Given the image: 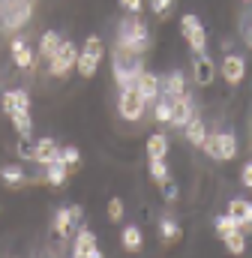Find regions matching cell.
<instances>
[{
  "label": "cell",
  "mask_w": 252,
  "mask_h": 258,
  "mask_svg": "<svg viewBox=\"0 0 252 258\" xmlns=\"http://www.w3.org/2000/svg\"><path fill=\"white\" fill-rule=\"evenodd\" d=\"M117 48H120V51H129V54H144V51L150 48V30H147V24H144L138 15L120 21Z\"/></svg>",
  "instance_id": "cell-1"
},
{
  "label": "cell",
  "mask_w": 252,
  "mask_h": 258,
  "mask_svg": "<svg viewBox=\"0 0 252 258\" xmlns=\"http://www.w3.org/2000/svg\"><path fill=\"white\" fill-rule=\"evenodd\" d=\"M201 150L216 162H231L237 156V138L231 132H207L201 141Z\"/></svg>",
  "instance_id": "cell-2"
},
{
  "label": "cell",
  "mask_w": 252,
  "mask_h": 258,
  "mask_svg": "<svg viewBox=\"0 0 252 258\" xmlns=\"http://www.w3.org/2000/svg\"><path fill=\"white\" fill-rule=\"evenodd\" d=\"M102 54H105V48H102V39H99L96 33H90V36L84 39V48L78 51L75 72H78L81 78H93V75H96V69H99V63H102Z\"/></svg>",
  "instance_id": "cell-3"
},
{
  "label": "cell",
  "mask_w": 252,
  "mask_h": 258,
  "mask_svg": "<svg viewBox=\"0 0 252 258\" xmlns=\"http://www.w3.org/2000/svg\"><path fill=\"white\" fill-rule=\"evenodd\" d=\"M78 45L75 42H69V39H63V45H60V51L48 60V72L54 75V78H69L72 72H75V63H78Z\"/></svg>",
  "instance_id": "cell-4"
},
{
  "label": "cell",
  "mask_w": 252,
  "mask_h": 258,
  "mask_svg": "<svg viewBox=\"0 0 252 258\" xmlns=\"http://www.w3.org/2000/svg\"><path fill=\"white\" fill-rule=\"evenodd\" d=\"M180 33H183V39L189 42V48L195 54H201L207 48V30H204V24H201L198 15H192V12L180 15Z\"/></svg>",
  "instance_id": "cell-5"
},
{
  "label": "cell",
  "mask_w": 252,
  "mask_h": 258,
  "mask_svg": "<svg viewBox=\"0 0 252 258\" xmlns=\"http://www.w3.org/2000/svg\"><path fill=\"white\" fill-rule=\"evenodd\" d=\"M144 108H147V99H144L135 87L120 90V96H117V111H120L123 120H141Z\"/></svg>",
  "instance_id": "cell-6"
},
{
  "label": "cell",
  "mask_w": 252,
  "mask_h": 258,
  "mask_svg": "<svg viewBox=\"0 0 252 258\" xmlns=\"http://www.w3.org/2000/svg\"><path fill=\"white\" fill-rule=\"evenodd\" d=\"M219 75L225 78V84L237 87V84L246 78V57H243V54H234V51H225L222 66H219Z\"/></svg>",
  "instance_id": "cell-7"
},
{
  "label": "cell",
  "mask_w": 252,
  "mask_h": 258,
  "mask_svg": "<svg viewBox=\"0 0 252 258\" xmlns=\"http://www.w3.org/2000/svg\"><path fill=\"white\" fill-rule=\"evenodd\" d=\"M72 258H102V249L96 246V234L90 228H78L75 231V243H72Z\"/></svg>",
  "instance_id": "cell-8"
},
{
  "label": "cell",
  "mask_w": 252,
  "mask_h": 258,
  "mask_svg": "<svg viewBox=\"0 0 252 258\" xmlns=\"http://www.w3.org/2000/svg\"><path fill=\"white\" fill-rule=\"evenodd\" d=\"M228 216L237 222L243 234H252V201L249 198H231L228 201Z\"/></svg>",
  "instance_id": "cell-9"
},
{
  "label": "cell",
  "mask_w": 252,
  "mask_h": 258,
  "mask_svg": "<svg viewBox=\"0 0 252 258\" xmlns=\"http://www.w3.org/2000/svg\"><path fill=\"white\" fill-rule=\"evenodd\" d=\"M171 99V126L183 129L195 117V105H192V99H189L186 93L183 96H168Z\"/></svg>",
  "instance_id": "cell-10"
},
{
  "label": "cell",
  "mask_w": 252,
  "mask_h": 258,
  "mask_svg": "<svg viewBox=\"0 0 252 258\" xmlns=\"http://www.w3.org/2000/svg\"><path fill=\"white\" fill-rule=\"evenodd\" d=\"M135 90L147 99V102H156L162 96V78L156 72H141L138 81H135Z\"/></svg>",
  "instance_id": "cell-11"
},
{
  "label": "cell",
  "mask_w": 252,
  "mask_h": 258,
  "mask_svg": "<svg viewBox=\"0 0 252 258\" xmlns=\"http://www.w3.org/2000/svg\"><path fill=\"white\" fill-rule=\"evenodd\" d=\"M36 162L39 165H54V162H60V144L54 141V138H36Z\"/></svg>",
  "instance_id": "cell-12"
},
{
  "label": "cell",
  "mask_w": 252,
  "mask_h": 258,
  "mask_svg": "<svg viewBox=\"0 0 252 258\" xmlns=\"http://www.w3.org/2000/svg\"><path fill=\"white\" fill-rule=\"evenodd\" d=\"M192 69H195V81H198L201 87H210V84H213V78H216V63L207 57V51L195 54V60H192Z\"/></svg>",
  "instance_id": "cell-13"
},
{
  "label": "cell",
  "mask_w": 252,
  "mask_h": 258,
  "mask_svg": "<svg viewBox=\"0 0 252 258\" xmlns=\"http://www.w3.org/2000/svg\"><path fill=\"white\" fill-rule=\"evenodd\" d=\"M3 111H6L9 117L18 114V111H30V96H27V90H21V87L6 90V93H3Z\"/></svg>",
  "instance_id": "cell-14"
},
{
  "label": "cell",
  "mask_w": 252,
  "mask_h": 258,
  "mask_svg": "<svg viewBox=\"0 0 252 258\" xmlns=\"http://www.w3.org/2000/svg\"><path fill=\"white\" fill-rule=\"evenodd\" d=\"M60 45H63L60 33H57V30H45V33L39 36V57L51 60V57H54V54L60 51Z\"/></svg>",
  "instance_id": "cell-15"
},
{
  "label": "cell",
  "mask_w": 252,
  "mask_h": 258,
  "mask_svg": "<svg viewBox=\"0 0 252 258\" xmlns=\"http://www.w3.org/2000/svg\"><path fill=\"white\" fill-rule=\"evenodd\" d=\"M72 231H78V225H75V219H72V207H60V210L54 213V234L72 237Z\"/></svg>",
  "instance_id": "cell-16"
},
{
  "label": "cell",
  "mask_w": 252,
  "mask_h": 258,
  "mask_svg": "<svg viewBox=\"0 0 252 258\" xmlns=\"http://www.w3.org/2000/svg\"><path fill=\"white\" fill-rule=\"evenodd\" d=\"M144 147H147V159H165L168 156V135L165 132H153Z\"/></svg>",
  "instance_id": "cell-17"
},
{
  "label": "cell",
  "mask_w": 252,
  "mask_h": 258,
  "mask_svg": "<svg viewBox=\"0 0 252 258\" xmlns=\"http://www.w3.org/2000/svg\"><path fill=\"white\" fill-rule=\"evenodd\" d=\"M120 243H123L126 252H141V246H144V234H141V228H138V225H123V231H120Z\"/></svg>",
  "instance_id": "cell-18"
},
{
  "label": "cell",
  "mask_w": 252,
  "mask_h": 258,
  "mask_svg": "<svg viewBox=\"0 0 252 258\" xmlns=\"http://www.w3.org/2000/svg\"><path fill=\"white\" fill-rule=\"evenodd\" d=\"M186 93V78L183 72H168L162 78V96H183Z\"/></svg>",
  "instance_id": "cell-19"
},
{
  "label": "cell",
  "mask_w": 252,
  "mask_h": 258,
  "mask_svg": "<svg viewBox=\"0 0 252 258\" xmlns=\"http://www.w3.org/2000/svg\"><path fill=\"white\" fill-rule=\"evenodd\" d=\"M12 63L18 66V69H30L33 66V54H30V48H27L24 39H12Z\"/></svg>",
  "instance_id": "cell-20"
},
{
  "label": "cell",
  "mask_w": 252,
  "mask_h": 258,
  "mask_svg": "<svg viewBox=\"0 0 252 258\" xmlns=\"http://www.w3.org/2000/svg\"><path fill=\"white\" fill-rule=\"evenodd\" d=\"M69 171H72V168H69L63 159L54 162V165H48V168H45V183H48V186H63L66 177H69Z\"/></svg>",
  "instance_id": "cell-21"
},
{
  "label": "cell",
  "mask_w": 252,
  "mask_h": 258,
  "mask_svg": "<svg viewBox=\"0 0 252 258\" xmlns=\"http://www.w3.org/2000/svg\"><path fill=\"white\" fill-rule=\"evenodd\" d=\"M0 180L6 186H21V183H27V171L21 165H3L0 168Z\"/></svg>",
  "instance_id": "cell-22"
},
{
  "label": "cell",
  "mask_w": 252,
  "mask_h": 258,
  "mask_svg": "<svg viewBox=\"0 0 252 258\" xmlns=\"http://www.w3.org/2000/svg\"><path fill=\"white\" fill-rule=\"evenodd\" d=\"M183 135H186L189 144H195V147H201V141H204V135H207V129H204V120L195 114L192 120H189L186 126H183Z\"/></svg>",
  "instance_id": "cell-23"
},
{
  "label": "cell",
  "mask_w": 252,
  "mask_h": 258,
  "mask_svg": "<svg viewBox=\"0 0 252 258\" xmlns=\"http://www.w3.org/2000/svg\"><path fill=\"white\" fill-rule=\"evenodd\" d=\"M222 243H225V249H228V255L240 258L243 252H246V234L237 228V231H231L228 237H222Z\"/></svg>",
  "instance_id": "cell-24"
},
{
  "label": "cell",
  "mask_w": 252,
  "mask_h": 258,
  "mask_svg": "<svg viewBox=\"0 0 252 258\" xmlns=\"http://www.w3.org/2000/svg\"><path fill=\"white\" fill-rule=\"evenodd\" d=\"M30 18V3H18V6H12L9 9V15H6V24L9 27H24V21Z\"/></svg>",
  "instance_id": "cell-25"
},
{
  "label": "cell",
  "mask_w": 252,
  "mask_h": 258,
  "mask_svg": "<svg viewBox=\"0 0 252 258\" xmlns=\"http://www.w3.org/2000/svg\"><path fill=\"white\" fill-rule=\"evenodd\" d=\"M153 117H156L159 123H168V126H171V99H168V96H159V99L153 102Z\"/></svg>",
  "instance_id": "cell-26"
},
{
  "label": "cell",
  "mask_w": 252,
  "mask_h": 258,
  "mask_svg": "<svg viewBox=\"0 0 252 258\" xmlns=\"http://www.w3.org/2000/svg\"><path fill=\"white\" fill-rule=\"evenodd\" d=\"M12 126H15V132H18L21 138H30V132H33L30 111H18V114H12Z\"/></svg>",
  "instance_id": "cell-27"
},
{
  "label": "cell",
  "mask_w": 252,
  "mask_h": 258,
  "mask_svg": "<svg viewBox=\"0 0 252 258\" xmlns=\"http://www.w3.org/2000/svg\"><path fill=\"white\" fill-rule=\"evenodd\" d=\"M147 174H150V180H156V183H162L165 177H171L165 159H150V162H147Z\"/></svg>",
  "instance_id": "cell-28"
},
{
  "label": "cell",
  "mask_w": 252,
  "mask_h": 258,
  "mask_svg": "<svg viewBox=\"0 0 252 258\" xmlns=\"http://www.w3.org/2000/svg\"><path fill=\"white\" fill-rule=\"evenodd\" d=\"M159 231H162V240H177L183 231H180V225L171 219V216H162L159 219Z\"/></svg>",
  "instance_id": "cell-29"
},
{
  "label": "cell",
  "mask_w": 252,
  "mask_h": 258,
  "mask_svg": "<svg viewBox=\"0 0 252 258\" xmlns=\"http://www.w3.org/2000/svg\"><path fill=\"white\" fill-rule=\"evenodd\" d=\"M213 228H216V234H219V237H228L231 231H237V222L225 213V216H216V219H213Z\"/></svg>",
  "instance_id": "cell-30"
},
{
  "label": "cell",
  "mask_w": 252,
  "mask_h": 258,
  "mask_svg": "<svg viewBox=\"0 0 252 258\" xmlns=\"http://www.w3.org/2000/svg\"><path fill=\"white\" fill-rule=\"evenodd\" d=\"M18 156H21L24 162H36V144H33L30 138H21V141H18Z\"/></svg>",
  "instance_id": "cell-31"
},
{
  "label": "cell",
  "mask_w": 252,
  "mask_h": 258,
  "mask_svg": "<svg viewBox=\"0 0 252 258\" xmlns=\"http://www.w3.org/2000/svg\"><path fill=\"white\" fill-rule=\"evenodd\" d=\"M123 198H117V195H114V198H108V222H120V219H123Z\"/></svg>",
  "instance_id": "cell-32"
},
{
  "label": "cell",
  "mask_w": 252,
  "mask_h": 258,
  "mask_svg": "<svg viewBox=\"0 0 252 258\" xmlns=\"http://www.w3.org/2000/svg\"><path fill=\"white\" fill-rule=\"evenodd\" d=\"M60 159L72 168V171H75V165L81 162V153H78V147H72V144H69V147H60Z\"/></svg>",
  "instance_id": "cell-33"
},
{
  "label": "cell",
  "mask_w": 252,
  "mask_h": 258,
  "mask_svg": "<svg viewBox=\"0 0 252 258\" xmlns=\"http://www.w3.org/2000/svg\"><path fill=\"white\" fill-rule=\"evenodd\" d=\"M159 186H162V198H165V201H177V183H174L171 177H165Z\"/></svg>",
  "instance_id": "cell-34"
},
{
  "label": "cell",
  "mask_w": 252,
  "mask_h": 258,
  "mask_svg": "<svg viewBox=\"0 0 252 258\" xmlns=\"http://www.w3.org/2000/svg\"><path fill=\"white\" fill-rule=\"evenodd\" d=\"M171 3H174V0H150V9H153L156 15H168Z\"/></svg>",
  "instance_id": "cell-35"
},
{
  "label": "cell",
  "mask_w": 252,
  "mask_h": 258,
  "mask_svg": "<svg viewBox=\"0 0 252 258\" xmlns=\"http://www.w3.org/2000/svg\"><path fill=\"white\" fill-rule=\"evenodd\" d=\"M120 6H123L129 15H138V12H141V6H144V0H120Z\"/></svg>",
  "instance_id": "cell-36"
},
{
  "label": "cell",
  "mask_w": 252,
  "mask_h": 258,
  "mask_svg": "<svg viewBox=\"0 0 252 258\" xmlns=\"http://www.w3.org/2000/svg\"><path fill=\"white\" fill-rule=\"evenodd\" d=\"M240 183H243L246 189H252V159L243 165V168H240Z\"/></svg>",
  "instance_id": "cell-37"
},
{
  "label": "cell",
  "mask_w": 252,
  "mask_h": 258,
  "mask_svg": "<svg viewBox=\"0 0 252 258\" xmlns=\"http://www.w3.org/2000/svg\"><path fill=\"white\" fill-rule=\"evenodd\" d=\"M243 3H252V0H243Z\"/></svg>",
  "instance_id": "cell-38"
}]
</instances>
